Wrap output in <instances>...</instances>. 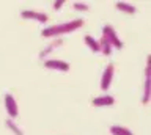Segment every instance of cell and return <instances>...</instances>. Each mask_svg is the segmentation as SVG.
<instances>
[{
    "label": "cell",
    "instance_id": "cell-1",
    "mask_svg": "<svg viewBox=\"0 0 151 135\" xmlns=\"http://www.w3.org/2000/svg\"><path fill=\"white\" fill-rule=\"evenodd\" d=\"M82 25H83V19H74V21H69V22H63V24H57V25L46 27V29L41 31V35L46 36V38H54V36L74 31V30L80 29Z\"/></svg>",
    "mask_w": 151,
    "mask_h": 135
},
{
    "label": "cell",
    "instance_id": "cell-2",
    "mask_svg": "<svg viewBox=\"0 0 151 135\" xmlns=\"http://www.w3.org/2000/svg\"><path fill=\"white\" fill-rule=\"evenodd\" d=\"M102 36L106 38L109 43H110L113 47H116V49H123V41L120 39V36H118V33L115 30H113V27L112 25H104L102 27Z\"/></svg>",
    "mask_w": 151,
    "mask_h": 135
},
{
    "label": "cell",
    "instance_id": "cell-3",
    "mask_svg": "<svg viewBox=\"0 0 151 135\" xmlns=\"http://www.w3.org/2000/svg\"><path fill=\"white\" fill-rule=\"evenodd\" d=\"M3 102H5V110H6L9 119L17 118L19 109H17V102H16V99H14V96L9 94V93H6V94H5V101Z\"/></svg>",
    "mask_w": 151,
    "mask_h": 135
},
{
    "label": "cell",
    "instance_id": "cell-4",
    "mask_svg": "<svg viewBox=\"0 0 151 135\" xmlns=\"http://www.w3.org/2000/svg\"><path fill=\"white\" fill-rule=\"evenodd\" d=\"M113 72H115V66L110 63L106 69H104L102 77H101V88H102V91H107L109 88H110V83L113 80Z\"/></svg>",
    "mask_w": 151,
    "mask_h": 135
},
{
    "label": "cell",
    "instance_id": "cell-5",
    "mask_svg": "<svg viewBox=\"0 0 151 135\" xmlns=\"http://www.w3.org/2000/svg\"><path fill=\"white\" fill-rule=\"evenodd\" d=\"M21 16L24 17V19H35L38 22H47V14L42 11H36V10H24L21 13Z\"/></svg>",
    "mask_w": 151,
    "mask_h": 135
},
{
    "label": "cell",
    "instance_id": "cell-6",
    "mask_svg": "<svg viewBox=\"0 0 151 135\" xmlns=\"http://www.w3.org/2000/svg\"><path fill=\"white\" fill-rule=\"evenodd\" d=\"M44 66L47 69H57V71H69V64L63 60H55V58H47L44 61Z\"/></svg>",
    "mask_w": 151,
    "mask_h": 135
},
{
    "label": "cell",
    "instance_id": "cell-7",
    "mask_svg": "<svg viewBox=\"0 0 151 135\" xmlns=\"http://www.w3.org/2000/svg\"><path fill=\"white\" fill-rule=\"evenodd\" d=\"M148 101H150V58H148V63H146V68H145V86H143L142 102L148 104Z\"/></svg>",
    "mask_w": 151,
    "mask_h": 135
},
{
    "label": "cell",
    "instance_id": "cell-8",
    "mask_svg": "<svg viewBox=\"0 0 151 135\" xmlns=\"http://www.w3.org/2000/svg\"><path fill=\"white\" fill-rule=\"evenodd\" d=\"M115 104V97L110 96V94H102V96H98L93 99V105L94 107H106V105H113Z\"/></svg>",
    "mask_w": 151,
    "mask_h": 135
},
{
    "label": "cell",
    "instance_id": "cell-9",
    "mask_svg": "<svg viewBox=\"0 0 151 135\" xmlns=\"http://www.w3.org/2000/svg\"><path fill=\"white\" fill-rule=\"evenodd\" d=\"M61 44H63V39H61V38H55L54 41H50V43L44 47V50H42V52H40V58H46L47 55L52 52V50H55L57 47H60Z\"/></svg>",
    "mask_w": 151,
    "mask_h": 135
},
{
    "label": "cell",
    "instance_id": "cell-10",
    "mask_svg": "<svg viewBox=\"0 0 151 135\" xmlns=\"http://www.w3.org/2000/svg\"><path fill=\"white\" fill-rule=\"evenodd\" d=\"M110 134L112 135H134V132L124 127V126H110Z\"/></svg>",
    "mask_w": 151,
    "mask_h": 135
},
{
    "label": "cell",
    "instance_id": "cell-11",
    "mask_svg": "<svg viewBox=\"0 0 151 135\" xmlns=\"http://www.w3.org/2000/svg\"><path fill=\"white\" fill-rule=\"evenodd\" d=\"M98 44H99V52H102L104 55H110V54H112L113 46H112L110 43H109V41H107L106 38H104V36L101 38V41H99Z\"/></svg>",
    "mask_w": 151,
    "mask_h": 135
},
{
    "label": "cell",
    "instance_id": "cell-12",
    "mask_svg": "<svg viewBox=\"0 0 151 135\" xmlns=\"http://www.w3.org/2000/svg\"><path fill=\"white\" fill-rule=\"evenodd\" d=\"M115 6L118 8V10L124 11V13H129V14H134V13L137 11L135 5H132V3H126V2H116Z\"/></svg>",
    "mask_w": 151,
    "mask_h": 135
},
{
    "label": "cell",
    "instance_id": "cell-13",
    "mask_svg": "<svg viewBox=\"0 0 151 135\" xmlns=\"http://www.w3.org/2000/svg\"><path fill=\"white\" fill-rule=\"evenodd\" d=\"M83 39H85V44L91 49V52H99V44H98V41L94 39L91 35H85Z\"/></svg>",
    "mask_w": 151,
    "mask_h": 135
},
{
    "label": "cell",
    "instance_id": "cell-14",
    "mask_svg": "<svg viewBox=\"0 0 151 135\" xmlns=\"http://www.w3.org/2000/svg\"><path fill=\"white\" fill-rule=\"evenodd\" d=\"M6 126H8V129L11 130L13 134H16V135H24V132H22V130L16 126L14 119H9V118H8V119H6Z\"/></svg>",
    "mask_w": 151,
    "mask_h": 135
},
{
    "label": "cell",
    "instance_id": "cell-15",
    "mask_svg": "<svg viewBox=\"0 0 151 135\" xmlns=\"http://www.w3.org/2000/svg\"><path fill=\"white\" fill-rule=\"evenodd\" d=\"M73 6L76 8V10H79V11H87L88 8H90L88 3H83V2H74Z\"/></svg>",
    "mask_w": 151,
    "mask_h": 135
},
{
    "label": "cell",
    "instance_id": "cell-16",
    "mask_svg": "<svg viewBox=\"0 0 151 135\" xmlns=\"http://www.w3.org/2000/svg\"><path fill=\"white\" fill-rule=\"evenodd\" d=\"M63 3H65V0H58V2H55V3H54V8H55V10H58V8L63 5Z\"/></svg>",
    "mask_w": 151,
    "mask_h": 135
}]
</instances>
